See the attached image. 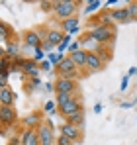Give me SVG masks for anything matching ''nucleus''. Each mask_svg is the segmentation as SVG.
<instances>
[{"label": "nucleus", "instance_id": "1", "mask_svg": "<svg viewBox=\"0 0 137 145\" xmlns=\"http://www.w3.org/2000/svg\"><path fill=\"white\" fill-rule=\"evenodd\" d=\"M115 35H117V31H115L114 24H110V25H98V27L88 29V37H90L94 43H98V45L114 43V41H115Z\"/></svg>", "mask_w": 137, "mask_h": 145}, {"label": "nucleus", "instance_id": "2", "mask_svg": "<svg viewBox=\"0 0 137 145\" xmlns=\"http://www.w3.org/2000/svg\"><path fill=\"white\" fill-rule=\"evenodd\" d=\"M78 6H80V2H74V0H55V10H53V14H55L61 22H65L68 18H76Z\"/></svg>", "mask_w": 137, "mask_h": 145}, {"label": "nucleus", "instance_id": "3", "mask_svg": "<svg viewBox=\"0 0 137 145\" xmlns=\"http://www.w3.org/2000/svg\"><path fill=\"white\" fill-rule=\"evenodd\" d=\"M55 71H57L59 76H65V78H76V76H78V67L72 63V59H70L68 55L55 67Z\"/></svg>", "mask_w": 137, "mask_h": 145}, {"label": "nucleus", "instance_id": "4", "mask_svg": "<svg viewBox=\"0 0 137 145\" xmlns=\"http://www.w3.org/2000/svg\"><path fill=\"white\" fill-rule=\"evenodd\" d=\"M55 92H57V94H61V92H65V94H76V92H78V82H76L74 78L59 76L57 82H55Z\"/></svg>", "mask_w": 137, "mask_h": 145}, {"label": "nucleus", "instance_id": "5", "mask_svg": "<svg viewBox=\"0 0 137 145\" xmlns=\"http://www.w3.org/2000/svg\"><path fill=\"white\" fill-rule=\"evenodd\" d=\"M59 133L67 135L68 139H72L74 143H80V141H82V129H80L78 125L70 123V121H63V123L59 125Z\"/></svg>", "mask_w": 137, "mask_h": 145}, {"label": "nucleus", "instance_id": "6", "mask_svg": "<svg viewBox=\"0 0 137 145\" xmlns=\"http://www.w3.org/2000/svg\"><path fill=\"white\" fill-rule=\"evenodd\" d=\"M37 135H39V143L41 145H53L57 141V137H55V133H53V127H51V123H47V121H43V123L37 127Z\"/></svg>", "mask_w": 137, "mask_h": 145}, {"label": "nucleus", "instance_id": "7", "mask_svg": "<svg viewBox=\"0 0 137 145\" xmlns=\"http://www.w3.org/2000/svg\"><path fill=\"white\" fill-rule=\"evenodd\" d=\"M0 121H2V127L6 129L8 125H14L18 121V114H16V108L14 106H0Z\"/></svg>", "mask_w": 137, "mask_h": 145}, {"label": "nucleus", "instance_id": "8", "mask_svg": "<svg viewBox=\"0 0 137 145\" xmlns=\"http://www.w3.org/2000/svg\"><path fill=\"white\" fill-rule=\"evenodd\" d=\"M59 110V114L67 120L68 116H72V114H76L78 110H82V102L78 100V98H74V100H70V102H67V104H63V106H59L57 108Z\"/></svg>", "mask_w": 137, "mask_h": 145}, {"label": "nucleus", "instance_id": "9", "mask_svg": "<svg viewBox=\"0 0 137 145\" xmlns=\"http://www.w3.org/2000/svg\"><path fill=\"white\" fill-rule=\"evenodd\" d=\"M104 61H102V57L98 55V53H94V51H88V57H86V71L88 72H98L104 69Z\"/></svg>", "mask_w": 137, "mask_h": 145}, {"label": "nucleus", "instance_id": "10", "mask_svg": "<svg viewBox=\"0 0 137 145\" xmlns=\"http://www.w3.org/2000/svg\"><path fill=\"white\" fill-rule=\"evenodd\" d=\"M110 16H112V22L114 24H129L131 22L129 12H127V6L125 8H112L110 10Z\"/></svg>", "mask_w": 137, "mask_h": 145}, {"label": "nucleus", "instance_id": "11", "mask_svg": "<svg viewBox=\"0 0 137 145\" xmlns=\"http://www.w3.org/2000/svg\"><path fill=\"white\" fill-rule=\"evenodd\" d=\"M23 41H25L27 47H31V49L43 47V39L39 37L37 29H29V31H25V33H23Z\"/></svg>", "mask_w": 137, "mask_h": 145}, {"label": "nucleus", "instance_id": "12", "mask_svg": "<svg viewBox=\"0 0 137 145\" xmlns=\"http://www.w3.org/2000/svg\"><path fill=\"white\" fill-rule=\"evenodd\" d=\"M41 116H43V112H31V114H27V118L23 120L25 129H37V127L43 123Z\"/></svg>", "mask_w": 137, "mask_h": 145}, {"label": "nucleus", "instance_id": "13", "mask_svg": "<svg viewBox=\"0 0 137 145\" xmlns=\"http://www.w3.org/2000/svg\"><path fill=\"white\" fill-rule=\"evenodd\" d=\"M20 141H22V145H41V143H39L37 129H23Z\"/></svg>", "mask_w": 137, "mask_h": 145}, {"label": "nucleus", "instance_id": "14", "mask_svg": "<svg viewBox=\"0 0 137 145\" xmlns=\"http://www.w3.org/2000/svg\"><path fill=\"white\" fill-rule=\"evenodd\" d=\"M41 71L39 63H35L33 59H23V65H22V72L25 74H31L33 78H37V72Z\"/></svg>", "mask_w": 137, "mask_h": 145}, {"label": "nucleus", "instance_id": "15", "mask_svg": "<svg viewBox=\"0 0 137 145\" xmlns=\"http://www.w3.org/2000/svg\"><path fill=\"white\" fill-rule=\"evenodd\" d=\"M14 100H16V94L10 86L0 88V106H14Z\"/></svg>", "mask_w": 137, "mask_h": 145}, {"label": "nucleus", "instance_id": "16", "mask_svg": "<svg viewBox=\"0 0 137 145\" xmlns=\"http://www.w3.org/2000/svg\"><path fill=\"white\" fill-rule=\"evenodd\" d=\"M63 39H65V33H61V29H49L45 41L49 45H53V47H59L63 43Z\"/></svg>", "mask_w": 137, "mask_h": 145}, {"label": "nucleus", "instance_id": "17", "mask_svg": "<svg viewBox=\"0 0 137 145\" xmlns=\"http://www.w3.org/2000/svg\"><path fill=\"white\" fill-rule=\"evenodd\" d=\"M70 59H72V63L78 67V69H86V57H88V51L86 49H80V51H76V53H72V55H68Z\"/></svg>", "mask_w": 137, "mask_h": 145}, {"label": "nucleus", "instance_id": "18", "mask_svg": "<svg viewBox=\"0 0 137 145\" xmlns=\"http://www.w3.org/2000/svg\"><path fill=\"white\" fill-rule=\"evenodd\" d=\"M78 18H68L65 22H61V29L67 33V35H72V33H76L78 31Z\"/></svg>", "mask_w": 137, "mask_h": 145}, {"label": "nucleus", "instance_id": "19", "mask_svg": "<svg viewBox=\"0 0 137 145\" xmlns=\"http://www.w3.org/2000/svg\"><path fill=\"white\" fill-rule=\"evenodd\" d=\"M14 37H16V35H14V31L10 29V25L0 24V41H2V45H6V43H10V41H16Z\"/></svg>", "mask_w": 137, "mask_h": 145}, {"label": "nucleus", "instance_id": "20", "mask_svg": "<svg viewBox=\"0 0 137 145\" xmlns=\"http://www.w3.org/2000/svg\"><path fill=\"white\" fill-rule=\"evenodd\" d=\"M84 120H86V114H84V108H82V110H78L76 114L68 116L65 121H70V123H74V125H78V127L82 129V125H84Z\"/></svg>", "mask_w": 137, "mask_h": 145}, {"label": "nucleus", "instance_id": "21", "mask_svg": "<svg viewBox=\"0 0 137 145\" xmlns=\"http://www.w3.org/2000/svg\"><path fill=\"white\" fill-rule=\"evenodd\" d=\"M74 98H76V94H65V92L57 94V96H55L57 108H59V106H63V104H67V102H70V100H74Z\"/></svg>", "mask_w": 137, "mask_h": 145}, {"label": "nucleus", "instance_id": "22", "mask_svg": "<svg viewBox=\"0 0 137 145\" xmlns=\"http://www.w3.org/2000/svg\"><path fill=\"white\" fill-rule=\"evenodd\" d=\"M65 57H67V55H61V53H49V55H47V61H49L51 65H55V67H57Z\"/></svg>", "mask_w": 137, "mask_h": 145}, {"label": "nucleus", "instance_id": "23", "mask_svg": "<svg viewBox=\"0 0 137 145\" xmlns=\"http://www.w3.org/2000/svg\"><path fill=\"white\" fill-rule=\"evenodd\" d=\"M39 8L43 12H53L55 10V0H43V2H39Z\"/></svg>", "mask_w": 137, "mask_h": 145}, {"label": "nucleus", "instance_id": "24", "mask_svg": "<svg viewBox=\"0 0 137 145\" xmlns=\"http://www.w3.org/2000/svg\"><path fill=\"white\" fill-rule=\"evenodd\" d=\"M100 6H104V2H100V0H90V2H86V12L90 14V12H96Z\"/></svg>", "mask_w": 137, "mask_h": 145}, {"label": "nucleus", "instance_id": "25", "mask_svg": "<svg viewBox=\"0 0 137 145\" xmlns=\"http://www.w3.org/2000/svg\"><path fill=\"white\" fill-rule=\"evenodd\" d=\"M127 12H129L131 22H133V20H137V2H129V4H127Z\"/></svg>", "mask_w": 137, "mask_h": 145}, {"label": "nucleus", "instance_id": "26", "mask_svg": "<svg viewBox=\"0 0 137 145\" xmlns=\"http://www.w3.org/2000/svg\"><path fill=\"white\" fill-rule=\"evenodd\" d=\"M57 145H74V141H72V139H68L67 135L59 133V135H57Z\"/></svg>", "mask_w": 137, "mask_h": 145}, {"label": "nucleus", "instance_id": "27", "mask_svg": "<svg viewBox=\"0 0 137 145\" xmlns=\"http://www.w3.org/2000/svg\"><path fill=\"white\" fill-rule=\"evenodd\" d=\"M8 86V71L0 72V88H6Z\"/></svg>", "mask_w": 137, "mask_h": 145}, {"label": "nucleus", "instance_id": "28", "mask_svg": "<svg viewBox=\"0 0 137 145\" xmlns=\"http://www.w3.org/2000/svg\"><path fill=\"white\" fill-rule=\"evenodd\" d=\"M35 51V55H33V61L35 63H39L41 59H43V47H37V49H33Z\"/></svg>", "mask_w": 137, "mask_h": 145}, {"label": "nucleus", "instance_id": "29", "mask_svg": "<svg viewBox=\"0 0 137 145\" xmlns=\"http://www.w3.org/2000/svg\"><path fill=\"white\" fill-rule=\"evenodd\" d=\"M39 67H41V71H51V63L49 61H41Z\"/></svg>", "mask_w": 137, "mask_h": 145}, {"label": "nucleus", "instance_id": "30", "mask_svg": "<svg viewBox=\"0 0 137 145\" xmlns=\"http://www.w3.org/2000/svg\"><path fill=\"white\" fill-rule=\"evenodd\" d=\"M45 112H49V114L55 112V104H53V102H47V104H45Z\"/></svg>", "mask_w": 137, "mask_h": 145}, {"label": "nucleus", "instance_id": "31", "mask_svg": "<svg viewBox=\"0 0 137 145\" xmlns=\"http://www.w3.org/2000/svg\"><path fill=\"white\" fill-rule=\"evenodd\" d=\"M127 82H129V78H127V76H123V78H121V90H125V88H127Z\"/></svg>", "mask_w": 137, "mask_h": 145}, {"label": "nucleus", "instance_id": "32", "mask_svg": "<svg viewBox=\"0 0 137 145\" xmlns=\"http://www.w3.org/2000/svg\"><path fill=\"white\" fill-rule=\"evenodd\" d=\"M129 74H137V67H131L129 69Z\"/></svg>", "mask_w": 137, "mask_h": 145}]
</instances>
